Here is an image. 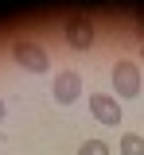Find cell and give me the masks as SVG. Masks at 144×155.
<instances>
[{"instance_id":"6da1fadb","label":"cell","mask_w":144,"mask_h":155,"mask_svg":"<svg viewBox=\"0 0 144 155\" xmlns=\"http://www.w3.org/2000/svg\"><path fill=\"white\" fill-rule=\"evenodd\" d=\"M113 93L117 97H140V66L132 62V58H121V62H113Z\"/></svg>"},{"instance_id":"7a4b0ae2","label":"cell","mask_w":144,"mask_h":155,"mask_svg":"<svg viewBox=\"0 0 144 155\" xmlns=\"http://www.w3.org/2000/svg\"><path fill=\"white\" fill-rule=\"evenodd\" d=\"M12 58L20 62L23 70H31V74H47V70H51L47 51H43L39 43H31V39H16V43H12Z\"/></svg>"},{"instance_id":"3957f363","label":"cell","mask_w":144,"mask_h":155,"mask_svg":"<svg viewBox=\"0 0 144 155\" xmlns=\"http://www.w3.org/2000/svg\"><path fill=\"white\" fill-rule=\"evenodd\" d=\"M62 35H66V47H74V51H90L94 47V16H70L66 19V27H62Z\"/></svg>"},{"instance_id":"277c9868","label":"cell","mask_w":144,"mask_h":155,"mask_svg":"<svg viewBox=\"0 0 144 155\" xmlns=\"http://www.w3.org/2000/svg\"><path fill=\"white\" fill-rule=\"evenodd\" d=\"M51 93H55L59 105H74V101L82 97V74H78V70H62V74H55Z\"/></svg>"},{"instance_id":"5b68a950","label":"cell","mask_w":144,"mask_h":155,"mask_svg":"<svg viewBox=\"0 0 144 155\" xmlns=\"http://www.w3.org/2000/svg\"><path fill=\"white\" fill-rule=\"evenodd\" d=\"M90 113H94V120H101V124H121V105H117V97L109 93H90Z\"/></svg>"},{"instance_id":"8992f818","label":"cell","mask_w":144,"mask_h":155,"mask_svg":"<svg viewBox=\"0 0 144 155\" xmlns=\"http://www.w3.org/2000/svg\"><path fill=\"white\" fill-rule=\"evenodd\" d=\"M121 155H144V136L140 132H125L121 136Z\"/></svg>"},{"instance_id":"52a82bcc","label":"cell","mask_w":144,"mask_h":155,"mask_svg":"<svg viewBox=\"0 0 144 155\" xmlns=\"http://www.w3.org/2000/svg\"><path fill=\"white\" fill-rule=\"evenodd\" d=\"M78 155H109V143L105 140H82Z\"/></svg>"},{"instance_id":"ba28073f","label":"cell","mask_w":144,"mask_h":155,"mask_svg":"<svg viewBox=\"0 0 144 155\" xmlns=\"http://www.w3.org/2000/svg\"><path fill=\"white\" fill-rule=\"evenodd\" d=\"M132 19H136V27H144V8H136V16H132Z\"/></svg>"},{"instance_id":"9c48e42d","label":"cell","mask_w":144,"mask_h":155,"mask_svg":"<svg viewBox=\"0 0 144 155\" xmlns=\"http://www.w3.org/2000/svg\"><path fill=\"white\" fill-rule=\"evenodd\" d=\"M0 120H4V101H0Z\"/></svg>"},{"instance_id":"30bf717a","label":"cell","mask_w":144,"mask_h":155,"mask_svg":"<svg viewBox=\"0 0 144 155\" xmlns=\"http://www.w3.org/2000/svg\"><path fill=\"white\" fill-rule=\"evenodd\" d=\"M140 58H144V47H140Z\"/></svg>"}]
</instances>
